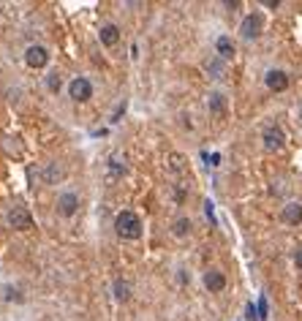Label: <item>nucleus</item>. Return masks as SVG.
Returning a JSON list of instances; mask_svg holds the SVG:
<instances>
[{"instance_id":"dca6fc26","label":"nucleus","mask_w":302,"mask_h":321,"mask_svg":"<svg viewBox=\"0 0 302 321\" xmlns=\"http://www.w3.org/2000/svg\"><path fill=\"white\" fill-rule=\"evenodd\" d=\"M115 297H117V299H125V297H128V283H125V280H117V283H115Z\"/></svg>"},{"instance_id":"2eb2a0df","label":"nucleus","mask_w":302,"mask_h":321,"mask_svg":"<svg viewBox=\"0 0 302 321\" xmlns=\"http://www.w3.org/2000/svg\"><path fill=\"white\" fill-rule=\"evenodd\" d=\"M188 231H191V220L180 218L177 223H174V234H177V237H183V234H188Z\"/></svg>"},{"instance_id":"412c9836","label":"nucleus","mask_w":302,"mask_h":321,"mask_svg":"<svg viewBox=\"0 0 302 321\" xmlns=\"http://www.w3.org/2000/svg\"><path fill=\"white\" fill-rule=\"evenodd\" d=\"M294 264H297V270H302V248L294 253Z\"/></svg>"},{"instance_id":"f8f14e48","label":"nucleus","mask_w":302,"mask_h":321,"mask_svg":"<svg viewBox=\"0 0 302 321\" xmlns=\"http://www.w3.org/2000/svg\"><path fill=\"white\" fill-rule=\"evenodd\" d=\"M215 49H218V57H223V60H232L234 57V41L229 36H220L218 41H215Z\"/></svg>"},{"instance_id":"0eeeda50","label":"nucleus","mask_w":302,"mask_h":321,"mask_svg":"<svg viewBox=\"0 0 302 321\" xmlns=\"http://www.w3.org/2000/svg\"><path fill=\"white\" fill-rule=\"evenodd\" d=\"M57 210H60V215L71 218L73 212L79 210V199H77V193H71V191L60 193V199H57Z\"/></svg>"},{"instance_id":"4be33fe9","label":"nucleus","mask_w":302,"mask_h":321,"mask_svg":"<svg viewBox=\"0 0 302 321\" xmlns=\"http://www.w3.org/2000/svg\"><path fill=\"white\" fill-rule=\"evenodd\" d=\"M204 210H207V218L215 220V215H212V202H204Z\"/></svg>"},{"instance_id":"f03ea898","label":"nucleus","mask_w":302,"mask_h":321,"mask_svg":"<svg viewBox=\"0 0 302 321\" xmlns=\"http://www.w3.org/2000/svg\"><path fill=\"white\" fill-rule=\"evenodd\" d=\"M261 142H264V150L275 152V150H280V147H283L286 136H283V131H280L278 125H267L264 133H261Z\"/></svg>"},{"instance_id":"a211bd4d","label":"nucleus","mask_w":302,"mask_h":321,"mask_svg":"<svg viewBox=\"0 0 302 321\" xmlns=\"http://www.w3.org/2000/svg\"><path fill=\"white\" fill-rule=\"evenodd\" d=\"M49 90L52 93L60 90V76H57V73H49Z\"/></svg>"},{"instance_id":"6e6552de","label":"nucleus","mask_w":302,"mask_h":321,"mask_svg":"<svg viewBox=\"0 0 302 321\" xmlns=\"http://www.w3.org/2000/svg\"><path fill=\"white\" fill-rule=\"evenodd\" d=\"M264 82H267V88H270L272 93H280V90H286V88H288V76H286L283 71H278V68L267 71Z\"/></svg>"},{"instance_id":"20e7f679","label":"nucleus","mask_w":302,"mask_h":321,"mask_svg":"<svg viewBox=\"0 0 302 321\" xmlns=\"http://www.w3.org/2000/svg\"><path fill=\"white\" fill-rule=\"evenodd\" d=\"M25 63H28L30 68H44V65L49 63V52H46L41 44H33V46H28V52H25Z\"/></svg>"},{"instance_id":"7ed1b4c3","label":"nucleus","mask_w":302,"mask_h":321,"mask_svg":"<svg viewBox=\"0 0 302 321\" xmlns=\"http://www.w3.org/2000/svg\"><path fill=\"white\" fill-rule=\"evenodd\" d=\"M68 96L73 98V101H79V104H85V101H87V98H90V96H93V85H90V82H87V79H85V76H77V79H73V82L68 85Z\"/></svg>"},{"instance_id":"4468645a","label":"nucleus","mask_w":302,"mask_h":321,"mask_svg":"<svg viewBox=\"0 0 302 321\" xmlns=\"http://www.w3.org/2000/svg\"><path fill=\"white\" fill-rule=\"evenodd\" d=\"M44 180H46V183H57V180H60V166H57V164H49V166H46Z\"/></svg>"},{"instance_id":"9b49d317","label":"nucleus","mask_w":302,"mask_h":321,"mask_svg":"<svg viewBox=\"0 0 302 321\" xmlns=\"http://www.w3.org/2000/svg\"><path fill=\"white\" fill-rule=\"evenodd\" d=\"M98 36H101V44L104 46H115L117 38H120V30H117V25H104Z\"/></svg>"},{"instance_id":"423d86ee","label":"nucleus","mask_w":302,"mask_h":321,"mask_svg":"<svg viewBox=\"0 0 302 321\" xmlns=\"http://www.w3.org/2000/svg\"><path fill=\"white\" fill-rule=\"evenodd\" d=\"M9 223L14 226V229H19V231H28L30 226H33V218H30L28 210H22V207H14V210L9 212Z\"/></svg>"},{"instance_id":"6ab92c4d","label":"nucleus","mask_w":302,"mask_h":321,"mask_svg":"<svg viewBox=\"0 0 302 321\" xmlns=\"http://www.w3.org/2000/svg\"><path fill=\"white\" fill-rule=\"evenodd\" d=\"M264 318H267V299L261 297L259 299V321H264Z\"/></svg>"},{"instance_id":"39448f33","label":"nucleus","mask_w":302,"mask_h":321,"mask_svg":"<svg viewBox=\"0 0 302 321\" xmlns=\"http://www.w3.org/2000/svg\"><path fill=\"white\" fill-rule=\"evenodd\" d=\"M261 28H264V19H261V14H248L243 19V25H240V33H243V38H259Z\"/></svg>"},{"instance_id":"1a4fd4ad","label":"nucleus","mask_w":302,"mask_h":321,"mask_svg":"<svg viewBox=\"0 0 302 321\" xmlns=\"http://www.w3.org/2000/svg\"><path fill=\"white\" fill-rule=\"evenodd\" d=\"M283 223L286 226H299L302 223V204L299 202H291V204H286L283 207Z\"/></svg>"},{"instance_id":"9d476101","label":"nucleus","mask_w":302,"mask_h":321,"mask_svg":"<svg viewBox=\"0 0 302 321\" xmlns=\"http://www.w3.org/2000/svg\"><path fill=\"white\" fill-rule=\"evenodd\" d=\"M204 286L210 291H223V286H226L223 272H220V270H207L204 272Z\"/></svg>"},{"instance_id":"aec40b11","label":"nucleus","mask_w":302,"mask_h":321,"mask_svg":"<svg viewBox=\"0 0 302 321\" xmlns=\"http://www.w3.org/2000/svg\"><path fill=\"white\" fill-rule=\"evenodd\" d=\"M123 112H125V104H120V106H117V112H115V117H112V123H117V120L123 117Z\"/></svg>"},{"instance_id":"f3484780","label":"nucleus","mask_w":302,"mask_h":321,"mask_svg":"<svg viewBox=\"0 0 302 321\" xmlns=\"http://www.w3.org/2000/svg\"><path fill=\"white\" fill-rule=\"evenodd\" d=\"M109 166H112V175H123V172H125V166L120 164V158H117V155H112V158H109Z\"/></svg>"},{"instance_id":"f257e3e1","label":"nucleus","mask_w":302,"mask_h":321,"mask_svg":"<svg viewBox=\"0 0 302 321\" xmlns=\"http://www.w3.org/2000/svg\"><path fill=\"white\" fill-rule=\"evenodd\" d=\"M115 231L123 239H139L142 237V220H139L136 212L123 210V212H117V218H115Z\"/></svg>"},{"instance_id":"ddd939ff","label":"nucleus","mask_w":302,"mask_h":321,"mask_svg":"<svg viewBox=\"0 0 302 321\" xmlns=\"http://www.w3.org/2000/svg\"><path fill=\"white\" fill-rule=\"evenodd\" d=\"M210 112L212 115H223L226 112V98L220 96V93H212L210 96Z\"/></svg>"}]
</instances>
